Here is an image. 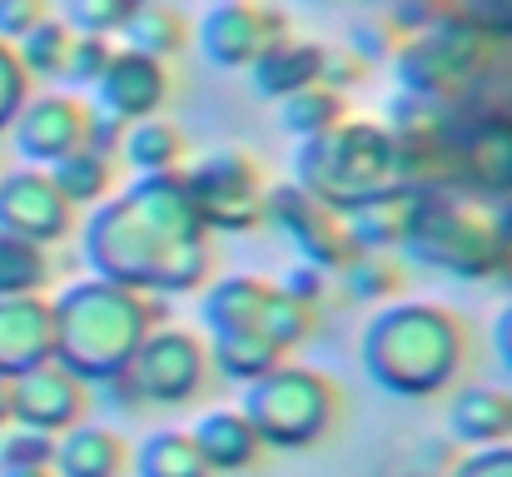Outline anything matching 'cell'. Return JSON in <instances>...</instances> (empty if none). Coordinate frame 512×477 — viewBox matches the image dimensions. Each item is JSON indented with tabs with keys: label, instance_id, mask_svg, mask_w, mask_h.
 I'll list each match as a JSON object with an SVG mask.
<instances>
[{
	"label": "cell",
	"instance_id": "obj_6",
	"mask_svg": "<svg viewBox=\"0 0 512 477\" xmlns=\"http://www.w3.org/2000/svg\"><path fill=\"white\" fill-rule=\"evenodd\" d=\"M239 413L264 448H314L339 418V393L324 373L279 363L264 378L244 383Z\"/></svg>",
	"mask_w": 512,
	"mask_h": 477
},
{
	"label": "cell",
	"instance_id": "obj_16",
	"mask_svg": "<svg viewBox=\"0 0 512 477\" xmlns=\"http://www.w3.org/2000/svg\"><path fill=\"white\" fill-rule=\"evenodd\" d=\"M85 120L90 110L70 95H40L30 100L20 115H15V145L25 159H40V164H55L60 155L80 150L85 145Z\"/></svg>",
	"mask_w": 512,
	"mask_h": 477
},
{
	"label": "cell",
	"instance_id": "obj_18",
	"mask_svg": "<svg viewBox=\"0 0 512 477\" xmlns=\"http://www.w3.org/2000/svg\"><path fill=\"white\" fill-rule=\"evenodd\" d=\"M189 443L199 448V458H204L209 473H244L264 453L259 433L249 428V418L239 408H209V413H199V423L189 428Z\"/></svg>",
	"mask_w": 512,
	"mask_h": 477
},
{
	"label": "cell",
	"instance_id": "obj_20",
	"mask_svg": "<svg viewBox=\"0 0 512 477\" xmlns=\"http://www.w3.org/2000/svg\"><path fill=\"white\" fill-rule=\"evenodd\" d=\"M448 433L463 448H498L512 443V393L498 388H463L448 403Z\"/></svg>",
	"mask_w": 512,
	"mask_h": 477
},
{
	"label": "cell",
	"instance_id": "obj_11",
	"mask_svg": "<svg viewBox=\"0 0 512 477\" xmlns=\"http://www.w3.org/2000/svg\"><path fill=\"white\" fill-rule=\"evenodd\" d=\"M264 219H274V224L299 244L304 264L339 269L343 259L353 254L348 229H343V214L329 209L324 199H314L309 189H299V184H279V189L269 194V214H264Z\"/></svg>",
	"mask_w": 512,
	"mask_h": 477
},
{
	"label": "cell",
	"instance_id": "obj_32",
	"mask_svg": "<svg viewBox=\"0 0 512 477\" xmlns=\"http://www.w3.org/2000/svg\"><path fill=\"white\" fill-rule=\"evenodd\" d=\"M25 45H20V65H25V75H65V65H70V45H75V35L60 25V20H40L35 30H25L20 35Z\"/></svg>",
	"mask_w": 512,
	"mask_h": 477
},
{
	"label": "cell",
	"instance_id": "obj_37",
	"mask_svg": "<svg viewBox=\"0 0 512 477\" xmlns=\"http://www.w3.org/2000/svg\"><path fill=\"white\" fill-rule=\"evenodd\" d=\"M50 15V5L45 0H0V35H25V30H35L40 20Z\"/></svg>",
	"mask_w": 512,
	"mask_h": 477
},
{
	"label": "cell",
	"instance_id": "obj_42",
	"mask_svg": "<svg viewBox=\"0 0 512 477\" xmlns=\"http://www.w3.org/2000/svg\"><path fill=\"white\" fill-rule=\"evenodd\" d=\"M0 477H55L50 468H0Z\"/></svg>",
	"mask_w": 512,
	"mask_h": 477
},
{
	"label": "cell",
	"instance_id": "obj_36",
	"mask_svg": "<svg viewBox=\"0 0 512 477\" xmlns=\"http://www.w3.org/2000/svg\"><path fill=\"white\" fill-rule=\"evenodd\" d=\"M448 477H512V443L498 448H478L473 458H463Z\"/></svg>",
	"mask_w": 512,
	"mask_h": 477
},
{
	"label": "cell",
	"instance_id": "obj_24",
	"mask_svg": "<svg viewBox=\"0 0 512 477\" xmlns=\"http://www.w3.org/2000/svg\"><path fill=\"white\" fill-rule=\"evenodd\" d=\"M209 358H214V368H219L224 378L254 383V378H264L269 368L284 363V348H279L269 333H259V328H234V333H214Z\"/></svg>",
	"mask_w": 512,
	"mask_h": 477
},
{
	"label": "cell",
	"instance_id": "obj_21",
	"mask_svg": "<svg viewBox=\"0 0 512 477\" xmlns=\"http://www.w3.org/2000/svg\"><path fill=\"white\" fill-rule=\"evenodd\" d=\"M324 60H329V50H324V45L279 35V40L254 60V90H259V95H269V100H289L294 90L319 85Z\"/></svg>",
	"mask_w": 512,
	"mask_h": 477
},
{
	"label": "cell",
	"instance_id": "obj_19",
	"mask_svg": "<svg viewBox=\"0 0 512 477\" xmlns=\"http://www.w3.org/2000/svg\"><path fill=\"white\" fill-rule=\"evenodd\" d=\"M125 468H130V448L115 428L75 423L65 428V438H55V458H50L55 477H125Z\"/></svg>",
	"mask_w": 512,
	"mask_h": 477
},
{
	"label": "cell",
	"instance_id": "obj_15",
	"mask_svg": "<svg viewBox=\"0 0 512 477\" xmlns=\"http://www.w3.org/2000/svg\"><path fill=\"white\" fill-rule=\"evenodd\" d=\"M100 90V105L105 115H115L120 125H135V120H150L160 105H165V65L145 50H115L105 75L95 80Z\"/></svg>",
	"mask_w": 512,
	"mask_h": 477
},
{
	"label": "cell",
	"instance_id": "obj_10",
	"mask_svg": "<svg viewBox=\"0 0 512 477\" xmlns=\"http://www.w3.org/2000/svg\"><path fill=\"white\" fill-rule=\"evenodd\" d=\"M85 378H75L70 368H60L55 358L10 378V423L35 428V433H65L85 418Z\"/></svg>",
	"mask_w": 512,
	"mask_h": 477
},
{
	"label": "cell",
	"instance_id": "obj_9",
	"mask_svg": "<svg viewBox=\"0 0 512 477\" xmlns=\"http://www.w3.org/2000/svg\"><path fill=\"white\" fill-rule=\"evenodd\" d=\"M204 378H209V348L189 328H170V323H155L125 368L130 393L140 403H165V408L189 403L204 388Z\"/></svg>",
	"mask_w": 512,
	"mask_h": 477
},
{
	"label": "cell",
	"instance_id": "obj_13",
	"mask_svg": "<svg viewBox=\"0 0 512 477\" xmlns=\"http://www.w3.org/2000/svg\"><path fill=\"white\" fill-rule=\"evenodd\" d=\"M448 164H453V179L478 194H512V115L453 125Z\"/></svg>",
	"mask_w": 512,
	"mask_h": 477
},
{
	"label": "cell",
	"instance_id": "obj_5",
	"mask_svg": "<svg viewBox=\"0 0 512 477\" xmlns=\"http://www.w3.org/2000/svg\"><path fill=\"white\" fill-rule=\"evenodd\" d=\"M398 249H408L413 264L423 269L488 279L498 274V214L473 199H453L443 189H413V209Z\"/></svg>",
	"mask_w": 512,
	"mask_h": 477
},
{
	"label": "cell",
	"instance_id": "obj_35",
	"mask_svg": "<svg viewBox=\"0 0 512 477\" xmlns=\"http://www.w3.org/2000/svg\"><path fill=\"white\" fill-rule=\"evenodd\" d=\"M289 299H299V304H319L324 294H329V269H319V264H294L289 274H284V284H279Z\"/></svg>",
	"mask_w": 512,
	"mask_h": 477
},
{
	"label": "cell",
	"instance_id": "obj_25",
	"mask_svg": "<svg viewBox=\"0 0 512 477\" xmlns=\"http://www.w3.org/2000/svg\"><path fill=\"white\" fill-rule=\"evenodd\" d=\"M120 155L130 159L135 169H145V174H174L179 159H184V135L174 130L170 120H155V115H150V120L125 125Z\"/></svg>",
	"mask_w": 512,
	"mask_h": 477
},
{
	"label": "cell",
	"instance_id": "obj_2",
	"mask_svg": "<svg viewBox=\"0 0 512 477\" xmlns=\"http://www.w3.org/2000/svg\"><path fill=\"white\" fill-rule=\"evenodd\" d=\"M55 363L70 368L75 378L105 383L120 378L135 358V348L145 343V333L160 323V309L150 299H140L135 289H120L110 279H90V284H70L55 304Z\"/></svg>",
	"mask_w": 512,
	"mask_h": 477
},
{
	"label": "cell",
	"instance_id": "obj_7",
	"mask_svg": "<svg viewBox=\"0 0 512 477\" xmlns=\"http://www.w3.org/2000/svg\"><path fill=\"white\" fill-rule=\"evenodd\" d=\"M189 204L199 214L204 229H224V234H244L254 224H264L269 214V189L254 155L244 150H214L199 169L184 174Z\"/></svg>",
	"mask_w": 512,
	"mask_h": 477
},
{
	"label": "cell",
	"instance_id": "obj_26",
	"mask_svg": "<svg viewBox=\"0 0 512 477\" xmlns=\"http://www.w3.org/2000/svg\"><path fill=\"white\" fill-rule=\"evenodd\" d=\"M50 179H55V189L65 194V204L75 209V204H100L105 194H110V155H100V150H70V155H60L50 169H45Z\"/></svg>",
	"mask_w": 512,
	"mask_h": 477
},
{
	"label": "cell",
	"instance_id": "obj_30",
	"mask_svg": "<svg viewBox=\"0 0 512 477\" xmlns=\"http://www.w3.org/2000/svg\"><path fill=\"white\" fill-rule=\"evenodd\" d=\"M135 473L140 477H209L204 468V458H199V448L189 443V433H155L140 453H135Z\"/></svg>",
	"mask_w": 512,
	"mask_h": 477
},
{
	"label": "cell",
	"instance_id": "obj_34",
	"mask_svg": "<svg viewBox=\"0 0 512 477\" xmlns=\"http://www.w3.org/2000/svg\"><path fill=\"white\" fill-rule=\"evenodd\" d=\"M25 85H30V75H25V65H20V55L10 50V45H0V130L20 115V100H25Z\"/></svg>",
	"mask_w": 512,
	"mask_h": 477
},
{
	"label": "cell",
	"instance_id": "obj_4",
	"mask_svg": "<svg viewBox=\"0 0 512 477\" xmlns=\"http://www.w3.org/2000/svg\"><path fill=\"white\" fill-rule=\"evenodd\" d=\"M294 184L343 214L353 204H368V199L398 189V145L378 125L339 120L334 130L304 140Z\"/></svg>",
	"mask_w": 512,
	"mask_h": 477
},
{
	"label": "cell",
	"instance_id": "obj_22",
	"mask_svg": "<svg viewBox=\"0 0 512 477\" xmlns=\"http://www.w3.org/2000/svg\"><path fill=\"white\" fill-rule=\"evenodd\" d=\"M408 209H413V189H388V194H378V199H368V204L343 209L348 244H353V249H368V254H393V249L403 244Z\"/></svg>",
	"mask_w": 512,
	"mask_h": 477
},
{
	"label": "cell",
	"instance_id": "obj_29",
	"mask_svg": "<svg viewBox=\"0 0 512 477\" xmlns=\"http://www.w3.org/2000/svg\"><path fill=\"white\" fill-rule=\"evenodd\" d=\"M334 274H339L343 294L358 299V304H373V299H388V294L403 289V269L388 254H368V249H353Z\"/></svg>",
	"mask_w": 512,
	"mask_h": 477
},
{
	"label": "cell",
	"instance_id": "obj_17",
	"mask_svg": "<svg viewBox=\"0 0 512 477\" xmlns=\"http://www.w3.org/2000/svg\"><path fill=\"white\" fill-rule=\"evenodd\" d=\"M50 353H55L50 304H40L35 294L0 299V378H20L50 363Z\"/></svg>",
	"mask_w": 512,
	"mask_h": 477
},
{
	"label": "cell",
	"instance_id": "obj_1",
	"mask_svg": "<svg viewBox=\"0 0 512 477\" xmlns=\"http://www.w3.org/2000/svg\"><path fill=\"white\" fill-rule=\"evenodd\" d=\"M204 224L189 204L184 174H145L120 204L85 229V259L100 279L135 294H189L209 279Z\"/></svg>",
	"mask_w": 512,
	"mask_h": 477
},
{
	"label": "cell",
	"instance_id": "obj_23",
	"mask_svg": "<svg viewBox=\"0 0 512 477\" xmlns=\"http://www.w3.org/2000/svg\"><path fill=\"white\" fill-rule=\"evenodd\" d=\"M274 289L264 279L249 274H229L204 294V323L209 333H234V328H259L264 333V309H269Z\"/></svg>",
	"mask_w": 512,
	"mask_h": 477
},
{
	"label": "cell",
	"instance_id": "obj_8",
	"mask_svg": "<svg viewBox=\"0 0 512 477\" xmlns=\"http://www.w3.org/2000/svg\"><path fill=\"white\" fill-rule=\"evenodd\" d=\"M488 30H478L473 20H438L428 30H418L403 55H398V75H403V90L413 95H433V100H448L453 90H463L483 60H488Z\"/></svg>",
	"mask_w": 512,
	"mask_h": 477
},
{
	"label": "cell",
	"instance_id": "obj_33",
	"mask_svg": "<svg viewBox=\"0 0 512 477\" xmlns=\"http://www.w3.org/2000/svg\"><path fill=\"white\" fill-rule=\"evenodd\" d=\"M55 458V438L35 433V428H15L0 438V468H50Z\"/></svg>",
	"mask_w": 512,
	"mask_h": 477
},
{
	"label": "cell",
	"instance_id": "obj_14",
	"mask_svg": "<svg viewBox=\"0 0 512 477\" xmlns=\"http://www.w3.org/2000/svg\"><path fill=\"white\" fill-rule=\"evenodd\" d=\"M284 30V15L274 10H259V5H244V0H224L204 15V55L214 65H254Z\"/></svg>",
	"mask_w": 512,
	"mask_h": 477
},
{
	"label": "cell",
	"instance_id": "obj_12",
	"mask_svg": "<svg viewBox=\"0 0 512 477\" xmlns=\"http://www.w3.org/2000/svg\"><path fill=\"white\" fill-rule=\"evenodd\" d=\"M70 219L75 214L45 169H15L0 179V234H15L30 244H55L70 234Z\"/></svg>",
	"mask_w": 512,
	"mask_h": 477
},
{
	"label": "cell",
	"instance_id": "obj_27",
	"mask_svg": "<svg viewBox=\"0 0 512 477\" xmlns=\"http://www.w3.org/2000/svg\"><path fill=\"white\" fill-rule=\"evenodd\" d=\"M45 284H50V254H45V244L0 234V299L40 294Z\"/></svg>",
	"mask_w": 512,
	"mask_h": 477
},
{
	"label": "cell",
	"instance_id": "obj_38",
	"mask_svg": "<svg viewBox=\"0 0 512 477\" xmlns=\"http://www.w3.org/2000/svg\"><path fill=\"white\" fill-rule=\"evenodd\" d=\"M473 25L478 30H512V0H478Z\"/></svg>",
	"mask_w": 512,
	"mask_h": 477
},
{
	"label": "cell",
	"instance_id": "obj_39",
	"mask_svg": "<svg viewBox=\"0 0 512 477\" xmlns=\"http://www.w3.org/2000/svg\"><path fill=\"white\" fill-rule=\"evenodd\" d=\"M498 274L512 284V204L498 214Z\"/></svg>",
	"mask_w": 512,
	"mask_h": 477
},
{
	"label": "cell",
	"instance_id": "obj_40",
	"mask_svg": "<svg viewBox=\"0 0 512 477\" xmlns=\"http://www.w3.org/2000/svg\"><path fill=\"white\" fill-rule=\"evenodd\" d=\"M493 348H498V358L512 368V304L498 314V323H493Z\"/></svg>",
	"mask_w": 512,
	"mask_h": 477
},
{
	"label": "cell",
	"instance_id": "obj_31",
	"mask_svg": "<svg viewBox=\"0 0 512 477\" xmlns=\"http://www.w3.org/2000/svg\"><path fill=\"white\" fill-rule=\"evenodd\" d=\"M339 120H343V100L339 90H329V85H304V90H294L284 100V130L299 135V140H314V135L334 130Z\"/></svg>",
	"mask_w": 512,
	"mask_h": 477
},
{
	"label": "cell",
	"instance_id": "obj_28",
	"mask_svg": "<svg viewBox=\"0 0 512 477\" xmlns=\"http://www.w3.org/2000/svg\"><path fill=\"white\" fill-rule=\"evenodd\" d=\"M125 35H130V50H145V55H170L184 45V35H189V25H184V15L165 5V0H145V5H135L130 10V20H125Z\"/></svg>",
	"mask_w": 512,
	"mask_h": 477
},
{
	"label": "cell",
	"instance_id": "obj_41",
	"mask_svg": "<svg viewBox=\"0 0 512 477\" xmlns=\"http://www.w3.org/2000/svg\"><path fill=\"white\" fill-rule=\"evenodd\" d=\"M10 423V378H0V428Z\"/></svg>",
	"mask_w": 512,
	"mask_h": 477
},
{
	"label": "cell",
	"instance_id": "obj_3",
	"mask_svg": "<svg viewBox=\"0 0 512 477\" xmlns=\"http://www.w3.org/2000/svg\"><path fill=\"white\" fill-rule=\"evenodd\" d=\"M468 333L438 304H393L363 328V368L398 398H423L453 383L463 368Z\"/></svg>",
	"mask_w": 512,
	"mask_h": 477
}]
</instances>
